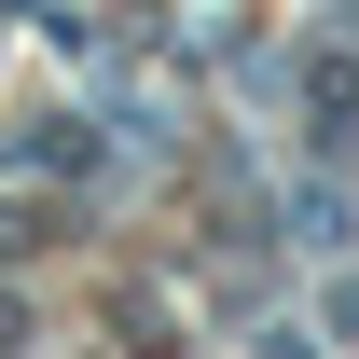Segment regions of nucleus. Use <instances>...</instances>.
<instances>
[{
	"label": "nucleus",
	"mask_w": 359,
	"mask_h": 359,
	"mask_svg": "<svg viewBox=\"0 0 359 359\" xmlns=\"http://www.w3.org/2000/svg\"><path fill=\"white\" fill-rule=\"evenodd\" d=\"M304 111H318V138L359 125V55H304Z\"/></svg>",
	"instance_id": "nucleus-1"
},
{
	"label": "nucleus",
	"mask_w": 359,
	"mask_h": 359,
	"mask_svg": "<svg viewBox=\"0 0 359 359\" xmlns=\"http://www.w3.org/2000/svg\"><path fill=\"white\" fill-rule=\"evenodd\" d=\"M42 249H55V222L28 208V194H0V263H42Z\"/></svg>",
	"instance_id": "nucleus-2"
},
{
	"label": "nucleus",
	"mask_w": 359,
	"mask_h": 359,
	"mask_svg": "<svg viewBox=\"0 0 359 359\" xmlns=\"http://www.w3.org/2000/svg\"><path fill=\"white\" fill-rule=\"evenodd\" d=\"M318 318H332V332H359V276H332V304H318Z\"/></svg>",
	"instance_id": "nucleus-3"
}]
</instances>
